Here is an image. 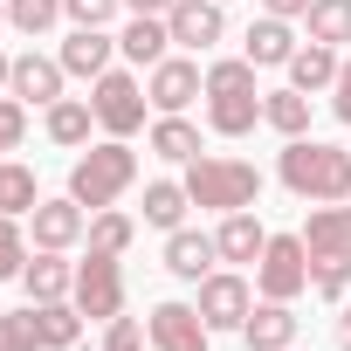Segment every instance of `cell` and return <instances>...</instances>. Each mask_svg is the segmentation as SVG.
<instances>
[{"label":"cell","mask_w":351,"mask_h":351,"mask_svg":"<svg viewBox=\"0 0 351 351\" xmlns=\"http://www.w3.org/2000/svg\"><path fill=\"white\" fill-rule=\"evenodd\" d=\"M276 180H282L296 200H310V207L351 200V152H344V145H324V138H282Z\"/></svg>","instance_id":"obj_1"},{"label":"cell","mask_w":351,"mask_h":351,"mask_svg":"<svg viewBox=\"0 0 351 351\" xmlns=\"http://www.w3.org/2000/svg\"><path fill=\"white\" fill-rule=\"evenodd\" d=\"M131 186H138V152H131V138L83 145V152H76V165H69V200H83L90 214L117 207Z\"/></svg>","instance_id":"obj_2"},{"label":"cell","mask_w":351,"mask_h":351,"mask_svg":"<svg viewBox=\"0 0 351 351\" xmlns=\"http://www.w3.org/2000/svg\"><path fill=\"white\" fill-rule=\"evenodd\" d=\"M207 124L221 138H248L262 124V90H255V62L248 56L207 62Z\"/></svg>","instance_id":"obj_3"},{"label":"cell","mask_w":351,"mask_h":351,"mask_svg":"<svg viewBox=\"0 0 351 351\" xmlns=\"http://www.w3.org/2000/svg\"><path fill=\"white\" fill-rule=\"evenodd\" d=\"M186 193H193V207H207V214H241V207L262 200V172H255L248 158H234V152H200V158L186 165Z\"/></svg>","instance_id":"obj_4"},{"label":"cell","mask_w":351,"mask_h":351,"mask_svg":"<svg viewBox=\"0 0 351 351\" xmlns=\"http://www.w3.org/2000/svg\"><path fill=\"white\" fill-rule=\"evenodd\" d=\"M90 110H97V131H104V138H138L152 97H145L138 69H104V76L90 83Z\"/></svg>","instance_id":"obj_5"},{"label":"cell","mask_w":351,"mask_h":351,"mask_svg":"<svg viewBox=\"0 0 351 351\" xmlns=\"http://www.w3.org/2000/svg\"><path fill=\"white\" fill-rule=\"evenodd\" d=\"M303 289H310V248H303V234H269V248L255 262V296L296 303Z\"/></svg>","instance_id":"obj_6"},{"label":"cell","mask_w":351,"mask_h":351,"mask_svg":"<svg viewBox=\"0 0 351 351\" xmlns=\"http://www.w3.org/2000/svg\"><path fill=\"white\" fill-rule=\"evenodd\" d=\"M83 317H97V324H110V317H124V269H117V255H83L76 262V296H69Z\"/></svg>","instance_id":"obj_7"},{"label":"cell","mask_w":351,"mask_h":351,"mask_svg":"<svg viewBox=\"0 0 351 351\" xmlns=\"http://www.w3.org/2000/svg\"><path fill=\"white\" fill-rule=\"evenodd\" d=\"M200 296H193V310L207 317V330H241L248 324V310H255V282L248 276H234V269H214L207 282H193Z\"/></svg>","instance_id":"obj_8"},{"label":"cell","mask_w":351,"mask_h":351,"mask_svg":"<svg viewBox=\"0 0 351 351\" xmlns=\"http://www.w3.org/2000/svg\"><path fill=\"white\" fill-rule=\"evenodd\" d=\"M165 28H172L180 49L207 56V49L228 42V0H172V8H165Z\"/></svg>","instance_id":"obj_9"},{"label":"cell","mask_w":351,"mask_h":351,"mask_svg":"<svg viewBox=\"0 0 351 351\" xmlns=\"http://www.w3.org/2000/svg\"><path fill=\"white\" fill-rule=\"evenodd\" d=\"M145 97H152L158 117H172V110H186L193 97H207V69L193 56H165L158 69H145Z\"/></svg>","instance_id":"obj_10"},{"label":"cell","mask_w":351,"mask_h":351,"mask_svg":"<svg viewBox=\"0 0 351 351\" xmlns=\"http://www.w3.org/2000/svg\"><path fill=\"white\" fill-rule=\"evenodd\" d=\"M145 337H152V351H207L214 344V330H207V317L193 303H152Z\"/></svg>","instance_id":"obj_11"},{"label":"cell","mask_w":351,"mask_h":351,"mask_svg":"<svg viewBox=\"0 0 351 351\" xmlns=\"http://www.w3.org/2000/svg\"><path fill=\"white\" fill-rule=\"evenodd\" d=\"M83 234H90V207L69 200V193H62V200H42V207L28 214V241H35V248H62V255H69Z\"/></svg>","instance_id":"obj_12"},{"label":"cell","mask_w":351,"mask_h":351,"mask_svg":"<svg viewBox=\"0 0 351 351\" xmlns=\"http://www.w3.org/2000/svg\"><path fill=\"white\" fill-rule=\"evenodd\" d=\"M62 83H69V69H62V56H14V83H8V97H21L28 110H49V104H62Z\"/></svg>","instance_id":"obj_13"},{"label":"cell","mask_w":351,"mask_h":351,"mask_svg":"<svg viewBox=\"0 0 351 351\" xmlns=\"http://www.w3.org/2000/svg\"><path fill=\"white\" fill-rule=\"evenodd\" d=\"M303 248H310V262H351V200L310 207V221H303Z\"/></svg>","instance_id":"obj_14"},{"label":"cell","mask_w":351,"mask_h":351,"mask_svg":"<svg viewBox=\"0 0 351 351\" xmlns=\"http://www.w3.org/2000/svg\"><path fill=\"white\" fill-rule=\"evenodd\" d=\"M296 330H303V317L289 310V303H255L248 310V324H241V344L248 351H296Z\"/></svg>","instance_id":"obj_15"},{"label":"cell","mask_w":351,"mask_h":351,"mask_svg":"<svg viewBox=\"0 0 351 351\" xmlns=\"http://www.w3.org/2000/svg\"><path fill=\"white\" fill-rule=\"evenodd\" d=\"M214 262H221V241L214 234H200V228H172L165 234V269L180 276V282H207Z\"/></svg>","instance_id":"obj_16"},{"label":"cell","mask_w":351,"mask_h":351,"mask_svg":"<svg viewBox=\"0 0 351 351\" xmlns=\"http://www.w3.org/2000/svg\"><path fill=\"white\" fill-rule=\"evenodd\" d=\"M296 49H303V42H296V28H289L282 14H262V21H248V35H241V56H248L255 69H289Z\"/></svg>","instance_id":"obj_17"},{"label":"cell","mask_w":351,"mask_h":351,"mask_svg":"<svg viewBox=\"0 0 351 351\" xmlns=\"http://www.w3.org/2000/svg\"><path fill=\"white\" fill-rule=\"evenodd\" d=\"M56 56H62V69H69V76L97 83L104 69H117V35H104V28H69V42H62Z\"/></svg>","instance_id":"obj_18"},{"label":"cell","mask_w":351,"mask_h":351,"mask_svg":"<svg viewBox=\"0 0 351 351\" xmlns=\"http://www.w3.org/2000/svg\"><path fill=\"white\" fill-rule=\"evenodd\" d=\"M21 289H28V303H62V296H76V262H62V248H35L21 269Z\"/></svg>","instance_id":"obj_19"},{"label":"cell","mask_w":351,"mask_h":351,"mask_svg":"<svg viewBox=\"0 0 351 351\" xmlns=\"http://www.w3.org/2000/svg\"><path fill=\"white\" fill-rule=\"evenodd\" d=\"M145 145H152L165 165H193V158L207 152V145H200V124H193L186 110H172V117H152V124H145Z\"/></svg>","instance_id":"obj_20"},{"label":"cell","mask_w":351,"mask_h":351,"mask_svg":"<svg viewBox=\"0 0 351 351\" xmlns=\"http://www.w3.org/2000/svg\"><path fill=\"white\" fill-rule=\"evenodd\" d=\"M165 49H172L165 14H131V28L117 35V56H124L131 69H158V62H165Z\"/></svg>","instance_id":"obj_21"},{"label":"cell","mask_w":351,"mask_h":351,"mask_svg":"<svg viewBox=\"0 0 351 351\" xmlns=\"http://www.w3.org/2000/svg\"><path fill=\"white\" fill-rule=\"evenodd\" d=\"M42 131H49V145H62V152H83V145H90V131H97V110H90V97H62V104H49V110H42Z\"/></svg>","instance_id":"obj_22"},{"label":"cell","mask_w":351,"mask_h":351,"mask_svg":"<svg viewBox=\"0 0 351 351\" xmlns=\"http://www.w3.org/2000/svg\"><path fill=\"white\" fill-rule=\"evenodd\" d=\"M337 49L330 42H303L296 56H289V90H303V97H317V90H330L337 83Z\"/></svg>","instance_id":"obj_23"},{"label":"cell","mask_w":351,"mask_h":351,"mask_svg":"<svg viewBox=\"0 0 351 351\" xmlns=\"http://www.w3.org/2000/svg\"><path fill=\"white\" fill-rule=\"evenodd\" d=\"M214 241H221V262H262V248H269V228H262V221L241 207V214H221Z\"/></svg>","instance_id":"obj_24"},{"label":"cell","mask_w":351,"mask_h":351,"mask_svg":"<svg viewBox=\"0 0 351 351\" xmlns=\"http://www.w3.org/2000/svg\"><path fill=\"white\" fill-rule=\"evenodd\" d=\"M35 337H42V351H76V337H83V310L62 296V303H35Z\"/></svg>","instance_id":"obj_25"},{"label":"cell","mask_w":351,"mask_h":351,"mask_svg":"<svg viewBox=\"0 0 351 351\" xmlns=\"http://www.w3.org/2000/svg\"><path fill=\"white\" fill-rule=\"evenodd\" d=\"M186 207H193V193H186V180H152L145 186V228H186Z\"/></svg>","instance_id":"obj_26"},{"label":"cell","mask_w":351,"mask_h":351,"mask_svg":"<svg viewBox=\"0 0 351 351\" xmlns=\"http://www.w3.org/2000/svg\"><path fill=\"white\" fill-rule=\"evenodd\" d=\"M262 124H269V131H282V138H310V97H303V90H289V83H282V90H269V97H262Z\"/></svg>","instance_id":"obj_27"},{"label":"cell","mask_w":351,"mask_h":351,"mask_svg":"<svg viewBox=\"0 0 351 351\" xmlns=\"http://www.w3.org/2000/svg\"><path fill=\"white\" fill-rule=\"evenodd\" d=\"M42 207V186H35V165H21V158H0V214H35Z\"/></svg>","instance_id":"obj_28"},{"label":"cell","mask_w":351,"mask_h":351,"mask_svg":"<svg viewBox=\"0 0 351 351\" xmlns=\"http://www.w3.org/2000/svg\"><path fill=\"white\" fill-rule=\"evenodd\" d=\"M131 241H138V221H131V214H117V207L90 214V234H83V248H90V255H124Z\"/></svg>","instance_id":"obj_29"},{"label":"cell","mask_w":351,"mask_h":351,"mask_svg":"<svg viewBox=\"0 0 351 351\" xmlns=\"http://www.w3.org/2000/svg\"><path fill=\"white\" fill-rule=\"evenodd\" d=\"M303 28H310V42H330V49H344V42H351V0H310Z\"/></svg>","instance_id":"obj_30"},{"label":"cell","mask_w":351,"mask_h":351,"mask_svg":"<svg viewBox=\"0 0 351 351\" xmlns=\"http://www.w3.org/2000/svg\"><path fill=\"white\" fill-rule=\"evenodd\" d=\"M62 21V0H8V28H21L28 42H42Z\"/></svg>","instance_id":"obj_31"},{"label":"cell","mask_w":351,"mask_h":351,"mask_svg":"<svg viewBox=\"0 0 351 351\" xmlns=\"http://www.w3.org/2000/svg\"><path fill=\"white\" fill-rule=\"evenodd\" d=\"M21 269H28V228L21 214H0V282H21Z\"/></svg>","instance_id":"obj_32"},{"label":"cell","mask_w":351,"mask_h":351,"mask_svg":"<svg viewBox=\"0 0 351 351\" xmlns=\"http://www.w3.org/2000/svg\"><path fill=\"white\" fill-rule=\"evenodd\" d=\"M0 351H42V337H35V303H28V310H0Z\"/></svg>","instance_id":"obj_33"},{"label":"cell","mask_w":351,"mask_h":351,"mask_svg":"<svg viewBox=\"0 0 351 351\" xmlns=\"http://www.w3.org/2000/svg\"><path fill=\"white\" fill-rule=\"evenodd\" d=\"M310 289L324 303H344L351 296V262H310Z\"/></svg>","instance_id":"obj_34"},{"label":"cell","mask_w":351,"mask_h":351,"mask_svg":"<svg viewBox=\"0 0 351 351\" xmlns=\"http://www.w3.org/2000/svg\"><path fill=\"white\" fill-rule=\"evenodd\" d=\"M21 138H28V104L21 97H0V158L21 152Z\"/></svg>","instance_id":"obj_35"},{"label":"cell","mask_w":351,"mask_h":351,"mask_svg":"<svg viewBox=\"0 0 351 351\" xmlns=\"http://www.w3.org/2000/svg\"><path fill=\"white\" fill-rule=\"evenodd\" d=\"M117 8H124V0H62V14H69L76 28H110Z\"/></svg>","instance_id":"obj_36"},{"label":"cell","mask_w":351,"mask_h":351,"mask_svg":"<svg viewBox=\"0 0 351 351\" xmlns=\"http://www.w3.org/2000/svg\"><path fill=\"white\" fill-rule=\"evenodd\" d=\"M152 337H145V324L138 317H110L104 324V351H145Z\"/></svg>","instance_id":"obj_37"},{"label":"cell","mask_w":351,"mask_h":351,"mask_svg":"<svg viewBox=\"0 0 351 351\" xmlns=\"http://www.w3.org/2000/svg\"><path fill=\"white\" fill-rule=\"evenodd\" d=\"M330 110H337V124H351V56L337 62V83H330Z\"/></svg>","instance_id":"obj_38"},{"label":"cell","mask_w":351,"mask_h":351,"mask_svg":"<svg viewBox=\"0 0 351 351\" xmlns=\"http://www.w3.org/2000/svg\"><path fill=\"white\" fill-rule=\"evenodd\" d=\"M262 14H282V21H303L310 0H262Z\"/></svg>","instance_id":"obj_39"},{"label":"cell","mask_w":351,"mask_h":351,"mask_svg":"<svg viewBox=\"0 0 351 351\" xmlns=\"http://www.w3.org/2000/svg\"><path fill=\"white\" fill-rule=\"evenodd\" d=\"M337 351H351V303L337 310Z\"/></svg>","instance_id":"obj_40"},{"label":"cell","mask_w":351,"mask_h":351,"mask_svg":"<svg viewBox=\"0 0 351 351\" xmlns=\"http://www.w3.org/2000/svg\"><path fill=\"white\" fill-rule=\"evenodd\" d=\"M124 8H131V14H165L172 0H124Z\"/></svg>","instance_id":"obj_41"},{"label":"cell","mask_w":351,"mask_h":351,"mask_svg":"<svg viewBox=\"0 0 351 351\" xmlns=\"http://www.w3.org/2000/svg\"><path fill=\"white\" fill-rule=\"evenodd\" d=\"M14 83V56H0V90H8Z\"/></svg>","instance_id":"obj_42"},{"label":"cell","mask_w":351,"mask_h":351,"mask_svg":"<svg viewBox=\"0 0 351 351\" xmlns=\"http://www.w3.org/2000/svg\"><path fill=\"white\" fill-rule=\"evenodd\" d=\"M0 21H8V0H0Z\"/></svg>","instance_id":"obj_43"}]
</instances>
